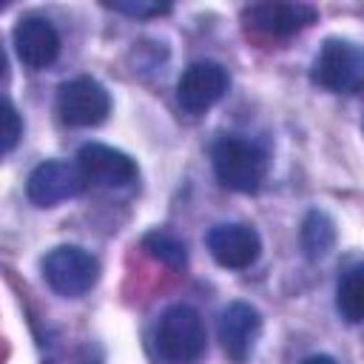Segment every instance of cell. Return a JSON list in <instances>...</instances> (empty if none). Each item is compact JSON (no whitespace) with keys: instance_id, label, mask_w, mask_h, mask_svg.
<instances>
[{"instance_id":"1","label":"cell","mask_w":364,"mask_h":364,"mask_svg":"<svg viewBox=\"0 0 364 364\" xmlns=\"http://www.w3.org/2000/svg\"><path fill=\"white\" fill-rule=\"evenodd\" d=\"M156 353L171 364H188L196 361L205 353L208 333L199 310L191 304H173L159 316L156 324Z\"/></svg>"},{"instance_id":"2","label":"cell","mask_w":364,"mask_h":364,"mask_svg":"<svg viewBox=\"0 0 364 364\" xmlns=\"http://www.w3.org/2000/svg\"><path fill=\"white\" fill-rule=\"evenodd\" d=\"M213 171L225 188L239 193H253L262 188L267 176V156L259 145L247 139L222 136L213 145Z\"/></svg>"},{"instance_id":"3","label":"cell","mask_w":364,"mask_h":364,"mask_svg":"<svg viewBox=\"0 0 364 364\" xmlns=\"http://www.w3.org/2000/svg\"><path fill=\"white\" fill-rule=\"evenodd\" d=\"M310 80L333 94H355L364 88V46L350 40H327L313 65Z\"/></svg>"},{"instance_id":"4","label":"cell","mask_w":364,"mask_h":364,"mask_svg":"<svg viewBox=\"0 0 364 364\" xmlns=\"http://www.w3.org/2000/svg\"><path fill=\"white\" fill-rule=\"evenodd\" d=\"M40 270L46 284L65 299L85 296L100 279L97 256H91L85 247H77V245H60L48 250L40 262Z\"/></svg>"},{"instance_id":"5","label":"cell","mask_w":364,"mask_h":364,"mask_svg":"<svg viewBox=\"0 0 364 364\" xmlns=\"http://www.w3.org/2000/svg\"><path fill=\"white\" fill-rule=\"evenodd\" d=\"M108 111H111V97L91 77L68 80L57 91V114L71 128H94L105 122Z\"/></svg>"},{"instance_id":"6","label":"cell","mask_w":364,"mask_h":364,"mask_svg":"<svg viewBox=\"0 0 364 364\" xmlns=\"http://www.w3.org/2000/svg\"><path fill=\"white\" fill-rule=\"evenodd\" d=\"M228 91V71L219 63L202 60L182 71L176 82V100L188 114H205Z\"/></svg>"},{"instance_id":"7","label":"cell","mask_w":364,"mask_h":364,"mask_svg":"<svg viewBox=\"0 0 364 364\" xmlns=\"http://www.w3.org/2000/svg\"><path fill=\"white\" fill-rule=\"evenodd\" d=\"M77 168L85 182H94L100 188H125L136 179V162L102 142H88L77 154Z\"/></svg>"},{"instance_id":"8","label":"cell","mask_w":364,"mask_h":364,"mask_svg":"<svg viewBox=\"0 0 364 364\" xmlns=\"http://www.w3.org/2000/svg\"><path fill=\"white\" fill-rule=\"evenodd\" d=\"M85 179L80 173V168H71L68 162H40L26 182V193L37 208H54L65 199H74L82 191Z\"/></svg>"},{"instance_id":"9","label":"cell","mask_w":364,"mask_h":364,"mask_svg":"<svg viewBox=\"0 0 364 364\" xmlns=\"http://www.w3.org/2000/svg\"><path fill=\"white\" fill-rule=\"evenodd\" d=\"M262 333V313L247 301H233L219 316V341L230 361L245 364Z\"/></svg>"},{"instance_id":"10","label":"cell","mask_w":364,"mask_h":364,"mask_svg":"<svg viewBox=\"0 0 364 364\" xmlns=\"http://www.w3.org/2000/svg\"><path fill=\"white\" fill-rule=\"evenodd\" d=\"M208 250L216 259V264L230 267V270H245L250 267L259 253H262V239L250 225L230 222V225H216L208 230Z\"/></svg>"},{"instance_id":"11","label":"cell","mask_w":364,"mask_h":364,"mask_svg":"<svg viewBox=\"0 0 364 364\" xmlns=\"http://www.w3.org/2000/svg\"><path fill=\"white\" fill-rule=\"evenodd\" d=\"M11 37H14V51L26 68L40 71V68L51 65L60 54V34H57L54 23L46 17H37V14L23 17L14 26Z\"/></svg>"},{"instance_id":"12","label":"cell","mask_w":364,"mask_h":364,"mask_svg":"<svg viewBox=\"0 0 364 364\" xmlns=\"http://www.w3.org/2000/svg\"><path fill=\"white\" fill-rule=\"evenodd\" d=\"M316 17L318 11L307 3H253L245 9V20L270 37H290L316 23Z\"/></svg>"},{"instance_id":"13","label":"cell","mask_w":364,"mask_h":364,"mask_svg":"<svg viewBox=\"0 0 364 364\" xmlns=\"http://www.w3.org/2000/svg\"><path fill=\"white\" fill-rule=\"evenodd\" d=\"M336 310L344 321L361 324L364 321V264L350 267L336 287Z\"/></svg>"},{"instance_id":"14","label":"cell","mask_w":364,"mask_h":364,"mask_svg":"<svg viewBox=\"0 0 364 364\" xmlns=\"http://www.w3.org/2000/svg\"><path fill=\"white\" fill-rule=\"evenodd\" d=\"M336 242V228L330 222L327 213L321 210H310L307 219L301 222V247L307 250L310 259H318L324 256Z\"/></svg>"},{"instance_id":"15","label":"cell","mask_w":364,"mask_h":364,"mask_svg":"<svg viewBox=\"0 0 364 364\" xmlns=\"http://www.w3.org/2000/svg\"><path fill=\"white\" fill-rule=\"evenodd\" d=\"M142 247H145L154 259H159L162 264H168V267H173V270L185 267V262H188L185 245H182L173 233H168V230H151V233L142 239Z\"/></svg>"},{"instance_id":"16","label":"cell","mask_w":364,"mask_h":364,"mask_svg":"<svg viewBox=\"0 0 364 364\" xmlns=\"http://www.w3.org/2000/svg\"><path fill=\"white\" fill-rule=\"evenodd\" d=\"M108 9L119 11V14H128V17H159V14H168L171 6L168 3H145V0H117V3H105Z\"/></svg>"},{"instance_id":"17","label":"cell","mask_w":364,"mask_h":364,"mask_svg":"<svg viewBox=\"0 0 364 364\" xmlns=\"http://www.w3.org/2000/svg\"><path fill=\"white\" fill-rule=\"evenodd\" d=\"M20 136H23V119H20L17 108L6 100L3 102V154H11L14 145L20 142Z\"/></svg>"},{"instance_id":"18","label":"cell","mask_w":364,"mask_h":364,"mask_svg":"<svg viewBox=\"0 0 364 364\" xmlns=\"http://www.w3.org/2000/svg\"><path fill=\"white\" fill-rule=\"evenodd\" d=\"M301 364H338V361H336L333 355H321V353H318V355H307Z\"/></svg>"}]
</instances>
